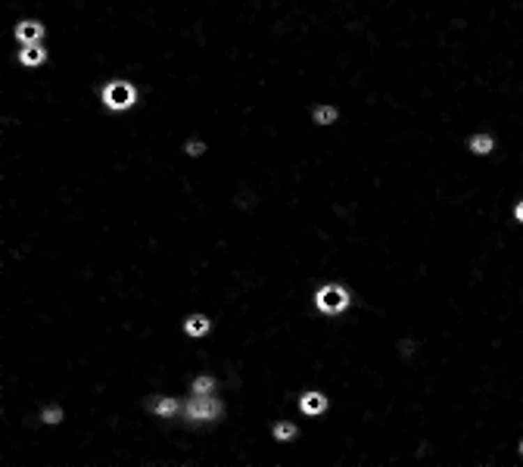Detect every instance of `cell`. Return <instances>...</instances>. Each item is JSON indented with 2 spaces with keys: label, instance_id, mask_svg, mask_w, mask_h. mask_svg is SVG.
<instances>
[{
  "label": "cell",
  "instance_id": "cell-1",
  "mask_svg": "<svg viewBox=\"0 0 523 467\" xmlns=\"http://www.w3.org/2000/svg\"><path fill=\"white\" fill-rule=\"evenodd\" d=\"M349 303H352V296H349V290L343 284H321L318 290H314V309H318L321 315H343L349 309Z\"/></svg>",
  "mask_w": 523,
  "mask_h": 467
},
{
  "label": "cell",
  "instance_id": "cell-2",
  "mask_svg": "<svg viewBox=\"0 0 523 467\" xmlns=\"http://www.w3.org/2000/svg\"><path fill=\"white\" fill-rule=\"evenodd\" d=\"M100 97H103L106 109L122 112V109H131V106L137 103V88H134L131 82H122V78H116V82L106 84Z\"/></svg>",
  "mask_w": 523,
  "mask_h": 467
},
{
  "label": "cell",
  "instance_id": "cell-3",
  "mask_svg": "<svg viewBox=\"0 0 523 467\" xmlns=\"http://www.w3.org/2000/svg\"><path fill=\"white\" fill-rule=\"evenodd\" d=\"M221 411H225V405H221L212 392H193L190 402L184 405L187 420H218Z\"/></svg>",
  "mask_w": 523,
  "mask_h": 467
},
{
  "label": "cell",
  "instance_id": "cell-4",
  "mask_svg": "<svg viewBox=\"0 0 523 467\" xmlns=\"http://www.w3.org/2000/svg\"><path fill=\"white\" fill-rule=\"evenodd\" d=\"M464 150L471 153V156L486 159L499 150V140H495L492 131H473V135H467V140H464Z\"/></svg>",
  "mask_w": 523,
  "mask_h": 467
},
{
  "label": "cell",
  "instance_id": "cell-5",
  "mask_svg": "<svg viewBox=\"0 0 523 467\" xmlns=\"http://www.w3.org/2000/svg\"><path fill=\"white\" fill-rule=\"evenodd\" d=\"M331 408V399L324 396V392H318V390H308L299 396V411L308 418H318V415H324V411Z\"/></svg>",
  "mask_w": 523,
  "mask_h": 467
},
{
  "label": "cell",
  "instance_id": "cell-6",
  "mask_svg": "<svg viewBox=\"0 0 523 467\" xmlns=\"http://www.w3.org/2000/svg\"><path fill=\"white\" fill-rule=\"evenodd\" d=\"M212 330V321L206 315H187V321H184V333L190 339H203L206 333Z\"/></svg>",
  "mask_w": 523,
  "mask_h": 467
},
{
  "label": "cell",
  "instance_id": "cell-7",
  "mask_svg": "<svg viewBox=\"0 0 523 467\" xmlns=\"http://www.w3.org/2000/svg\"><path fill=\"white\" fill-rule=\"evenodd\" d=\"M47 56V50L41 47V41L38 44H22V50H19V63L29 66V69H35V66H41Z\"/></svg>",
  "mask_w": 523,
  "mask_h": 467
},
{
  "label": "cell",
  "instance_id": "cell-8",
  "mask_svg": "<svg viewBox=\"0 0 523 467\" xmlns=\"http://www.w3.org/2000/svg\"><path fill=\"white\" fill-rule=\"evenodd\" d=\"M44 38L41 22H19L16 25V41L19 44H38Z\"/></svg>",
  "mask_w": 523,
  "mask_h": 467
},
{
  "label": "cell",
  "instance_id": "cell-9",
  "mask_svg": "<svg viewBox=\"0 0 523 467\" xmlns=\"http://www.w3.org/2000/svg\"><path fill=\"white\" fill-rule=\"evenodd\" d=\"M181 411V405H178V399H172V396H159L156 402H153V415L156 418H172V415H178Z\"/></svg>",
  "mask_w": 523,
  "mask_h": 467
},
{
  "label": "cell",
  "instance_id": "cell-10",
  "mask_svg": "<svg viewBox=\"0 0 523 467\" xmlns=\"http://www.w3.org/2000/svg\"><path fill=\"white\" fill-rule=\"evenodd\" d=\"M271 436L278 439V443H293V439L299 436L296 424H290V420H278V424L271 427Z\"/></svg>",
  "mask_w": 523,
  "mask_h": 467
},
{
  "label": "cell",
  "instance_id": "cell-11",
  "mask_svg": "<svg viewBox=\"0 0 523 467\" xmlns=\"http://www.w3.org/2000/svg\"><path fill=\"white\" fill-rule=\"evenodd\" d=\"M312 122L314 125H333V122H337V109H333V106H314Z\"/></svg>",
  "mask_w": 523,
  "mask_h": 467
},
{
  "label": "cell",
  "instance_id": "cell-12",
  "mask_svg": "<svg viewBox=\"0 0 523 467\" xmlns=\"http://www.w3.org/2000/svg\"><path fill=\"white\" fill-rule=\"evenodd\" d=\"M215 390V380L209 377V374H203V377L193 380V392H212Z\"/></svg>",
  "mask_w": 523,
  "mask_h": 467
},
{
  "label": "cell",
  "instance_id": "cell-13",
  "mask_svg": "<svg viewBox=\"0 0 523 467\" xmlns=\"http://www.w3.org/2000/svg\"><path fill=\"white\" fill-rule=\"evenodd\" d=\"M41 420L44 424H59V420H63V408H59V405H50V408L41 411Z\"/></svg>",
  "mask_w": 523,
  "mask_h": 467
},
{
  "label": "cell",
  "instance_id": "cell-14",
  "mask_svg": "<svg viewBox=\"0 0 523 467\" xmlns=\"http://www.w3.org/2000/svg\"><path fill=\"white\" fill-rule=\"evenodd\" d=\"M511 222L517 224V228H523V197L511 203Z\"/></svg>",
  "mask_w": 523,
  "mask_h": 467
},
{
  "label": "cell",
  "instance_id": "cell-15",
  "mask_svg": "<svg viewBox=\"0 0 523 467\" xmlns=\"http://www.w3.org/2000/svg\"><path fill=\"white\" fill-rule=\"evenodd\" d=\"M184 150H187V156H199V153H206V144H203V140H197V137H190Z\"/></svg>",
  "mask_w": 523,
  "mask_h": 467
},
{
  "label": "cell",
  "instance_id": "cell-16",
  "mask_svg": "<svg viewBox=\"0 0 523 467\" xmlns=\"http://www.w3.org/2000/svg\"><path fill=\"white\" fill-rule=\"evenodd\" d=\"M514 452H517V458H523V436L517 439V449H514Z\"/></svg>",
  "mask_w": 523,
  "mask_h": 467
}]
</instances>
